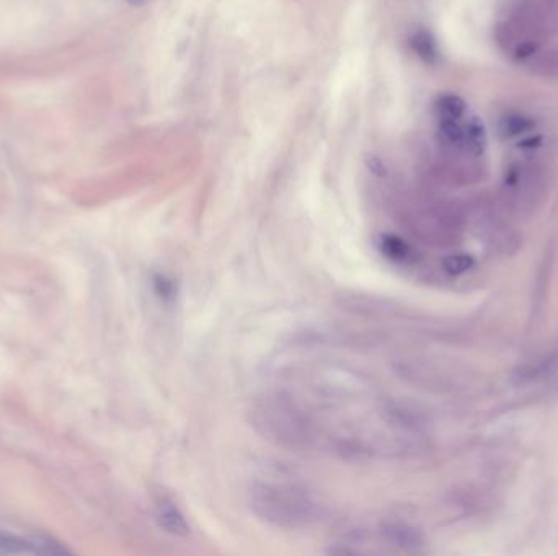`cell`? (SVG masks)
Instances as JSON below:
<instances>
[{
  "mask_svg": "<svg viewBox=\"0 0 558 556\" xmlns=\"http://www.w3.org/2000/svg\"><path fill=\"white\" fill-rule=\"evenodd\" d=\"M253 506L258 514L278 524L296 526L297 522L309 517V504L299 496H294L293 491H284L276 486H258L252 491Z\"/></svg>",
  "mask_w": 558,
  "mask_h": 556,
  "instance_id": "6da1fadb",
  "label": "cell"
},
{
  "mask_svg": "<svg viewBox=\"0 0 558 556\" xmlns=\"http://www.w3.org/2000/svg\"><path fill=\"white\" fill-rule=\"evenodd\" d=\"M0 552L4 553H38V555H61L66 548L53 542H31L17 535L0 529Z\"/></svg>",
  "mask_w": 558,
  "mask_h": 556,
  "instance_id": "7a4b0ae2",
  "label": "cell"
},
{
  "mask_svg": "<svg viewBox=\"0 0 558 556\" xmlns=\"http://www.w3.org/2000/svg\"><path fill=\"white\" fill-rule=\"evenodd\" d=\"M157 519L160 526L172 534H186L188 530L182 512L178 511L177 506L170 499L162 498L157 503Z\"/></svg>",
  "mask_w": 558,
  "mask_h": 556,
  "instance_id": "3957f363",
  "label": "cell"
},
{
  "mask_svg": "<svg viewBox=\"0 0 558 556\" xmlns=\"http://www.w3.org/2000/svg\"><path fill=\"white\" fill-rule=\"evenodd\" d=\"M487 147V133L483 128L482 121L479 118H470L464 124V149L472 152L474 155H480L485 152Z\"/></svg>",
  "mask_w": 558,
  "mask_h": 556,
  "instance_id": "277c9868",
  "label": "cell"
},
{
  "mask_svg": "<svg viewBox=\"0 0 558 556\" xmlns=\"http://www.w3.org/2000/svg\"><path fill=\"white\" fill-rule=\"evenodd\" d=\"M412 48L413 51L417 53L418 58H420L421 61H425L426 64H436V62H438V43H436L434 36L428 33V31H417V33L412 36Z\"/></svg>",
  "mask_w": 558,
  "mask_h": 556,
  "instance_id": "5b68a950",
  "label": "cell"
},
{
  "mask_svg": "<svg viewBox=\"0 0 558 556\" xmlns=\"http://www.w3.org/2000/svg\"><path fill=\"white\" fill-rule=\"evenodd\" d=\"M439 129H441L444 141L451 144V146L464 149V124L461 123V120H454V118H448V116H439Z\"/></svg>",
  "mask_w": 558,
  "mask_h": 556,
  "instance_id": "8992f818",
  "label": "cell"
},
{
  "mask_svg": "<svg viewBox=\"0 0 558 556\" xmlns=\"http://www.w3.org/2000/svg\"><path fill=\"white\" fill-rule=\"evenodd\" d=\"M534 128V121L526 116L510 115L503 118L500 123V134L503 137H514L527 133Z\"/></svg>",
  "mask_w": 558,
  "mask_h": 556,
  "instance_id": "52a82bcc",
  "label": "cell"
},
{
  "mask_svg": "<svg viewBox=\"0 0 558 556\" xmlns=\"http://www.w3.org/2000/svg\"><path fill=\"white\" fill-rule=\"evenodd\" d=\"M465 102L457 95H444L439 98L438 111L439 116H448L454 120H462L465 115Z\"/></svg>",
  "mask_w": 558,
  "mask_h": 556,
  "instance_id": "ba28073f",
  "label": "cell"
},
{
  "mask_svg": "<svg viewBox=\"0 0 558 556\" xmlns=\"http://www.w3.org/2000/svg\"><path fill=\"white\" fill-rule=\"evenodd\" d=\"M446 270L452 274H461L469 271L474 266V258L469 255H452L448 260L444 261Z\"/></svg>",
  "mask_w": 558,
  "mask_h": 556,
  "instance_id": "9c48e42d",
  "label": "cell"
},
{
  "mask_svg": "<svg viewBox=\"0 0 558 556\" xmlns=\"http://www.w3.org/2000/svg\"><path fill=\"white\" fill-rule=\"evenodd\" d=\"M126 2H128V4H131V5H141V4H144V2H146V0H126Z\"/></svg>",
  "mask_w": 558,
  "mask_h": 556,
  "instance_id": "30bf717a",
  "label": "cell"
}]
</instances>
